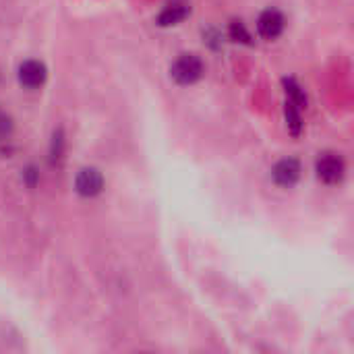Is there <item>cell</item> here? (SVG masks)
Returning a JSON list of instances; mask_svg holds the SVG:
<instances>
[{"label": "cell", "mask_w": 354, "mask_h": 354, "mask_svg": "<svg viewBox=\"0 0 354 354\" xmlns=\"http://www.w3.org/2000/svg\"><path fill=\"white\" fill-rule=\"evenodd\" d=\"M170 75L178 85H193L203 77V62L197 54H180L174 60Z\"/></svg>", "instance_id": "1"}, {"label": "cell", "mask_w": 354, "mask_h": 354, "mask_svg": "<svg viewBox=\"0 0 354 354\" xmlns=\"http://www.w3.org/2000/svg\"><path fill=\"white\" fill-rule=\"evenodd\" d=\"M286 27V19L278 8H266L259 17H257V33L263 39H276L284 33Z\"/></svg>", "instance_id": "2"}, {"label": "cell", "mask_w": 354, "mask_h": 354, "mask_svg": "<svg viewBox=\"0 0 354 354\" xmlns=\"http://www.w3.org/2000/svg\"><path fill=\"white\" fill-rule=\"evenodd\" d=\"M346 166L344 160L336 153H324L317 160V176L319 180H324L326 185H336L344 178Z\"/></svg>", "instance_id": "3"}, {"label": "cell", "mask_w": 354, "mask_h": 354, "mask_svg": "<svg viewBox=\"0 0 354 354\" xmlns=\"http://www.w3.org/2000/svg\"><path fill=\"white\" fill-rule=\"evenodd\" d=\"M48 68L39 60H25L19 66V83L27 89H37L46 83Z\"/></svg>", "instance_id": "4"}, {"label": "cell", "mask_w": 354, "mask_h": 354, "mask_svg": "<svg viewBox=\"0 0 354 354\" xmlns=\"http://www.w3.org/2000/svg\"><path fill=\"white\" fill-rule=\"evenodd\" d=\"M75 187H77V193L79 195H83V197H95L104 189V178H102V174L95 168H85V170H81L77 174Z\"/></svg>", "instance_id": "5"}, {"label": "cell", "mask_w": 354, "mask_h": 354, "mask_svg": "<svg viewBox=\"0 0 354 354\" xmlns=\"http://www.w3.org/2000/svg\"><path fill=\"white\" fill-rule=\"evenodd\" d=\"M272 176H274V183H276V185H280V187H292V185H297V180L301 178V164H299L295 158L280 160V162L274 166Z\"/></svg>", "instance_id": "6"}, {"label": "cell", "mask_w": 354, "mask_h": 354, "mask_svg": "<svg viewBox=\"0 0 354 354\" xmlns=\"http://www.w3.org/2000/svg\"><path fill=\"white\" fill-rule=\"evenodd\" d=\"M189 15V8L187 4H172V6H166L160 17H158V23L162 27H170V25H178L180 21H185Z\"/></svg>", "instance_id": "7"}, {"label": "cell", "mask_w": 354, "mask_h": 354, "mask_svg": "<svg viewBox=\"0 0 354 354\" xmlns=\"http://www.w3.org/2000/svg\"><path fill=\"white\" fill-rule=\"evenodd\" d=\"M284 85H286V93H288V102H292L299 108H305L307 97H305V93L301 89V85L295 79H284Z\"/></svg>", "instance_id": "8"}, {"label": "cell", "mask_w": 354, "mask_h": 354, "mask_svg": "<svg viewBox=\"0 0 354 354\" xmlns=\"http://www.w3.org/2000/svg\"><path fill=\"white\" fill-rule=\"evenodd\" d=\"M228 37L232 41H241V44H251V31L247 29V25L243 21H232L228 25Z\"/></svg>", "instance_id": "9"}, {"label": "cell", "mask_w": 354, "mask_h": 354, "mask_svg": "<svg viewBox=\"0 0 354 354\" xmlns=\"http://www.w3.org/2000/svg\"><path fill=\"white\" fill-rule=\"evenodd\" d=\"M286 120H288V129L292 135L301 133V114H299V106H295L292 102L286 104Z\"/></svg>", "instance_id": "10"}, {"label": "cell", "mask_w": 354, "mask_h": 354, "mask_svg": "<svg viewBox=\"0 0 354 354\" xmlns=\"http://www.w3.org/2000/svg\"><path fill=\"white\" fill-rule=\"evenodd\" d=\"M12 129H15L12 118L8 114L0 112V141H6L12 135Z\"/></svg>", "instance_id": "11"}]
</instances>
